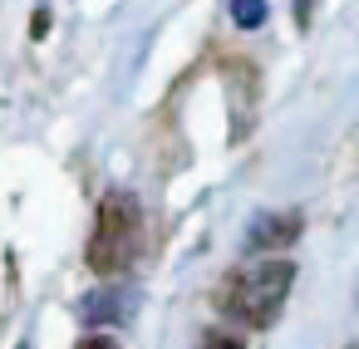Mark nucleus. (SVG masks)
<instances>
[{
  "label": "nucleus",
  "mask_w": 359,
  "mask_h": 349,
  "mask_svg": "<svg viewBox=\"0 0 359 349\" xmlns=\"http://www.w3.org/2000/svg\"><path fill=\"white\" fill-rule=\"evenodd\" d=\"M300 231H305V217H300V212H261V217L246 226V246H251V251H280V246H290Z\"/></svg>",
  "instance_id": "7ed1b4c3"
},
{
  "label": "nucleus",
  "mask_w": 359,
  "mask_h": 349,
  "mask_svg": "<svg viewBox=\"0 0 359 349\" xmlns=\"http://www.w3.org/2000/svg\"><path fill=\"white\" fill-rule=\"evenodd\" d=\"M138 231H143V207L133 192H109L99 202L94 217V236H89V266L99 275H118L133 251H138Z\"/></svg>",
  "instance_id": "f257e3e1"
},
{
  "label": "nucleus",
  "mask_w": 359,
  "mask_h": 349,
  "mask_svg": "<svg viewBox=\"0 0 359 349\" xmlns=\"http://www.w3.org/2000/svg\"><path fill=\"white\" fill-rule=\"evenodd\" d=\"M202 349H246L236 334H226V329H212L207 339H202Z\"/></svg>",
  "instance_id": "423d86ee"
},
{
  "label": "nucleus",
  "mask_w": 359,
  "mask_h": 349,
  "mask_svg": "<svg viewBox=\"0 0 359 349\" xmlns=\"http://www.w3.org/2000/svg\"><path fill=\"white\" fill-rule=\"evenodd\" d=\"M118 315H123V290H114V285L79 300V320L84 324H104V320H118Z\"/></svg>",
  "instance_id": "20e7f679"
},
{
  "label": "nucleus",
  "mask_w": 359,
  "mask_h": 349,
  "mask_svg": "<svg viewBox=\"0 0 359 349\" xmlns=\"http://www.w3.org/2000/svg\"><path fill=\"white\" fill-rule=\"evenodd\" d=\"M290 285H295V266H290V261H261V266H251V271H241V275L231 280L226 310H231L241 324L266 329V324L280 315Z\"/></svg>",
  "instance_id": "f03ea898"
},
{
  "label": "nucleus",
  "mask_w": 359,
  "mask_h": 349,
  "mask_svg": "<svg viewBox=\"0 0 359 349\" xmlns=\"http://www.w3.org/2000/svg\"><path fill=\"white\" fill-rule=\"evenodd\" d=\"M231 20H236L241 30L266 25V0H231Z\"/></svg>",
  "instance_id": "39448f33"
},
{
  "label": "nucleus",
  "mask_w": 359,
  "mask_h": 349,
  "mask_svg": "<svg viewBox=\"0 0 359 349\" xmlns=\"http://www.w3.org/2000/svg\"><path fill=\"white\" fill-rule=\"evenodd\" d=\"M295 20H300V25H310V0H295Z\"/></svg>",
  "instance_id": "6e6552de"
},
{
  "label": "nucleus",
  "mask_w": 359,
  "mask_h": 349,
  "mask_svg": "<svg viewBox=\"0 0 359 349\" xmlns=\"http://www.w3.org/2000/svg\"><path fill=\"white\" fill-rule=\"evenodd\" d=\"M74 349H118V344H114L109 334H89V339H79Z\"/></svg>",
  "instance_id": "0eeeda50"
}]
</instances>
